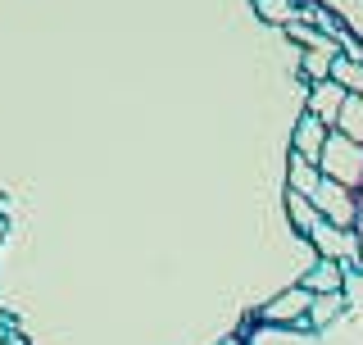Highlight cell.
Listing matches in <instances>:
<instances>
[{
  "mask_svg": "<svg viewBox=\"0 0 363 345\" xmlns=\"http://www.w3.org/2000/svg\"><path fill=\"white\" fill-rule=\"evenodd\" d=\"M318 172H323L327 182H340V187L354 191L363 182V146L350 141V136H340V132H332L327 146H323V159H318Z\"/></svg>",
  "mask_w": 363,
  "mask_h": 345,
  "instance_id": "cell-1",
  "label": "cell"
},
{
  "mask_svg": "<svg viewBox=\"0 0 363 345\" xmlns=\"http://www.w3.org/2000/svg\"><path fill=\"white\" fill-rule=\"evenodd\" d=\"M309 200H313V209L323 214L332 227H354V218H359V200H354V191H350V187H340V182H327V177H323Z\"/></svg>",
  "mask_w": 363,
  "mask_h": 345,
  "instance_id": "cell-2",
  "label": "cell"
},
{
  "mask_svg": "<svg viewBox=\"0 0 363 345\" xmlns=\"http://www.w3.org/2000/svg\"><path fill=\"white\" fill-rule=\"evenodd\" d=\"M313 246L323 250V259H336V263H354L359 259V241H354V232H350V227H332L323 218V223L313 227Z\"/></svg>",
  "mask_w": 363,
  "mask_h": 345,
  "instance_id": "cell-3",
  "label": "cell"
},
{
  "mask_svg": "<svg viewBox=\"0 0 363 345\" xmlns=\"http://www.w3.org/2000/svg\"><path fill=\"white\" fill-rule=\"evenodd\" d=\"M327 136H332V132H327V123L309 114V119L300 123V132H295V155H300V159H309V164H318V159H323Z\"/></svg>",
  "mask_w": 363,
  "mask_h": 345,
  "instance_id": "cell-4",
  "label": "cell"
},
{
  "mask_svg": "<svg viewBox=\"0 0 363 345\" xmlns=\"http://www.w3.org/2000/svg\"><path fill=\"white\" fill-rule=\"evenodd\" d=\"M340 105H345V87H340V82H332V77H327V82L313 87V96H309V114H313V119L336 123Z\"/></svg>",
  "mask_w": 363,
  "mask_h": 345,
  "instance_id": "cell-5",
  "label": "cell"
},
{
  "mask_svg": "<svg viewBox=\"0 0 363 345\" xmlns=\"http://www.w3.org/2000/svg\"><path fill=\"white\" fill-rule=\"evenodd\" d=\"M309 305H313V291H309V286H295V291H286L277 305L264 309V318H272V323H291V318L309 314Z\"/></svg>",
  "mask_w": 363,
  "mask_h": 345,
  "instance_id": "cell-6",
  "label": "cell"
},
{
  "mask_svg": "<svg viewBox=\"0 0 363 345\" xmlns=\"http://www.w3.org/2000/svg\"><path fill=\"white\" fill-rule=\"evenodd\" d=\"M336 128H340V136H350V141L363 146V100L359 96H345V105L336 114Z\"/></svg>",
  "mask_w": 363,
  "mask_h": 345,
  "instance_id": "cell-7",
  "label": "cell"
},
{
  "mask_svg": "<svg viewBox=\"0 0 363 345\" xmlns=\"http://www.w3.org/2000/svg\"><path fill=\"white\" fill-rule=\"evenodd\" d=\"M332 82L345 87V96H359V100H363V60H340V55H336Z\"/></svg>",
  "mask_w": 363,
  "mask_h": 345,
  "instance_id": "cell-8",
  "label": "cell"
},
{
  "mask_svg": "<svg viewBox=\"0 0 363 345\" xmlns=\"http://www.w3.org/2000/svg\"><path fill=\"white\" fill-rule=\"evenodd\" d=\"M304 286H309L313 295H336L340 291V263L336 259H323V263H318V273H309V282H304Z\"/></svg>",
  "mask_w": 363,
  "mask_h": 345,
  "instance_id": "cell-9",
  "label": "cell"
},
{
  "mask_svg": "<svg viewBox=\"0 0 363 345\" xmlns=\"http://www.w3.org/2000/svg\"><path fill=\"white\" fill-rule=\"evenodd\" d=\"M318 182H323L318 164H309V159H300V155H295V164H291V187L300 191V195H313V191H318Z\"/></svg>",
  "mask_w": 363,
  "mask_h": 345,
  "instance_id": "cell-10",
  "label": "cell"
},
{
  "mask_svg": "<svg viewBox=\"0 0 363 345\" xmlns=\"http://www.w3.org/2000/svg\"><path fill=\"white\" fill-rule=\"evenodd\" d=\"M309 314H313V323H327V318H336V314H340V291H336V295H313Z\"/></svg>",
  "mask_w": 363,
  "mask_h": 345,
  "instance_id": "cell-11",
  "label": "cell"
}]
</instances>
